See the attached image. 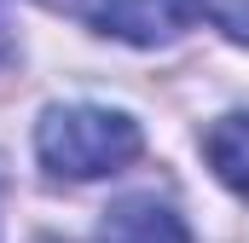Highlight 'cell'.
<instances>
[{
    "instance_id": "4",
    "label": "cell",
    "mask_w": 249,
    "mask_h": 243,
    "mask_svg": "<svg viewBox=\"0 0 249 243\" xmlns=\"http://www.w3.org/2000/svg\"><path fill=\"white\" fill-rule=\"evenodd\" d=\"M203 156L220 174V185H232L238 197H249V110H232V116L214 122L203 133Z\"/></svg>"
},
{
    "instance_id": "2",
    "label": "cell",
    "mask_w": 249,
    "mask_h": 243,
    "mask_svg": "<svg viewBox=\"0 0 249 243\" xmlns=\"http://www.w3.org/2000/svg\"><path fill=\"white\" fill-rule=\"evenodd\" d=\"M70 12L127 47H168L191 23V0H70Z\"/></svg>"
},
{
    "instance_id": "5",
    "label": "cell",
    "mask_w": 249,
    "mask_h": 243,
    "mask_svg": "<svg viewBox=\"0 0 249 243\" xmlns=\"http://www.w3.org/2000/svg\"><path fill=\"white\" fill-rule=\"evenodd\" d=\"M197 12H203L226 41L249 47V0H197Z\"/></svg>"
},
{
    "instance_id": "3",
    "label": "cell",
    "mask_w": 249,
    "mask_h": 243,
    "mask_svg": "<svg viewBox=\"0 0 249 243\" xmlns=\"http://www.w3.org/2000/svg\"><path fill=\"white\" fill-rule=\"evenodd\" d=\"M99 243H191V232H186V220H180L168 203H157V197H127V203H116V208L105 214Z\"/></svg>"
},
{
    "instance_id": "1",
    "label": "cell",
    "mask_w": 249,
    "mask_h": 243,
    "mask_svg": "<svg viewBox=\"0 0 249 243\" xmlns=\"http://www.w3.org/2000/svg\"><path fill=\"white\" fill-rule=\"evenodd\" d=\"M145 151V133L127 110L110 104H53L35 122V156L58 180H105L122 174Z\"/></svg>"
}]
</instances>
